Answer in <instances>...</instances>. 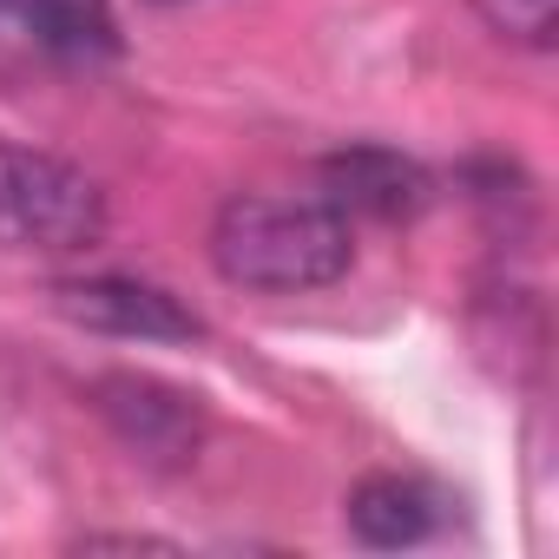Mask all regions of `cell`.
<instances>
[{
    "mask_svg": "<svg viewBox=\"0 0 559 559\" xmlns=\"http://www.w3.org/2000/svg\"><path fill=\"white\" fill-rule=\"evenodd\" d=\"M211 263L224 284L257 290V297L330 290L356 263V230L330 198L237 191L211 217Z\"/></svg>",
    "mask_w": 559,
    "mask_h": 559,
    "instance_id": "1",
    "label": "cell"
},
{
    "mask_svg": "<svg viewBox=\"0 0 559 559\" xmlns=\"http://www.w3.org/2000/svg\"><path fill=\"white\" fill-rule=\"evenodd\" d=\"M106 237V191L60 152L0 145V250L80 257Z\"/></svg>",
    "mask_w": 559,
    "mask_h": 559,
    "instance_id": "2",
    "label": "cell"
},
{
    "mask_svg": "<svg viewBox=\"0 0 559 559\" xmlns=\"http://www.w3.org/2000/svg\"><path fill=\"white\" fill-rule=\"evenodd\" d=\"M53 310L73 317L80 330L126 336V343H198L204 323L185 310L171 290L145 284V276H67L53 284Z\"/></svg>",
    "mask_w": 559,
    "mask_h": 559,
    "instance_id": "3",
    "label": "cell"
},
{
    "mask_svg": "<svg viewBox=\"0 0 559 559\" xmlns=\"http://www.w3.org/2000/svg\"><path fill=\"white\" fill-rule=\"evenodd\" d=\"M93 395H99V415L112 421V435L126 448H139L145 461H158V467L191 461L198 441H204V408L185 389H165L152 376H106Z\"/></svg>",
    "mask_w": 559,
    "mask_h": 559,
    "instance_id": "4",
    "label": "cell"
},
{
    "mask_svg": "<svg viewBox=\"0 0 559 559\" xmlns=\"http://www.w3.org/2000/svg\"><path fill=\"white\" fill-rule=\"evenodd\" d=\"M0 27L60 67H93L126 47L112 0H0Z\"/></svg>",
    "mask_w": 559,
    "mask_h": 559,
    "instance_id": "5",
    "label": "cell"
},
{
    "mask_svg": "<svg viewBox=\"0 0 559 559\" xmlns=\"http://www.w3.org/2000/svg\"><path fill=\"white\" fill-rule=\"evenodd\" d=\"M323 198L349 217V211H362V217H382V224H395V217H415L421 204H428V178H421V165H408L402 152H389V145H349V152H336L330 165H323Z\"/></svg>",
    "mask_w": 559,
    "mask_h": 559,
    "instance_id": "6",
    "label": "cell"
},
{
    "mask_svg": "<svg viewBox=\"0 0 559 559\" xmlns=\"http://www.w3.org/2000/svg\"><path fill=\"white\" fill-rule=\"evenodd\" d=\"M441 507L448 500L421 474H362L349 487V533L376 552H402L441 526Z\"/></svg>",
    "mask_w": 559,
    "mask_h": 559,
    "instance_id": "7",
    "label": "cell"
},
{
    "mask_svg": "<svg viewBox=\"0 0 559 559\" xmlns=\"http://www.w3.org/2000/svg\"><path fill=\"white\" fill-rule=\"evenodd\" d=\"M493 34L520 47H552V0H474Z\"/></svg>",
    "mask_w": 559,
    "mask_h": 559,
    "instance_id": "8",
    "label": "cell"
},
{
    "mask_svg": "<svg viewBox=\"0 0 559 559\" xmlns=\"http://www.w3.org/2000/svg\"><path fill=\"white\" fill-rule=\"evenodd\" d=\"M158 8H171V0H158Z\"/></svg>",
    "mask_w": 559,
    "mask_h": 559,
    "instance_id": "9",
    "label": "cell"
}]
</instances>
